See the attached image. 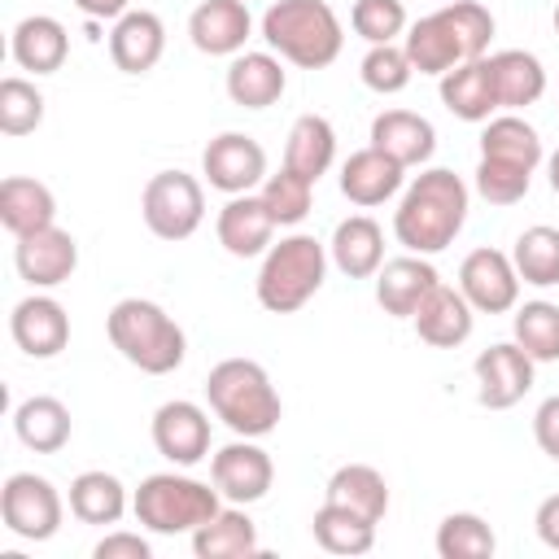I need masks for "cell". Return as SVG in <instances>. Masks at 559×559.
I'll return each mask as SVG.
<instances>
[{"label":"cell","mask_w":559,"mask_h":559,"mask_svg":"<svg viewBox=\"0 0 559 559\" xmlns=\"http://www.w3.org/2000/svg\"><path fill=\"white\" fill-rule=\"evenodd\" d=\"M467 205H472V188L463 183V175L445 166H428L402 188V201L393 210V236L406 253L432 258L454 245V236L467 223Z\"/></svg>","instance_id":"cell-1"},{"label":"cell","mask_w":559,"mask_h":559,"mask_svg":"<svg viewBox=\"0 0 559 559\" xmlns=\"http://www.w3.org/2000/svg\"><path fill=\"white\" fill-rule=\"evenodd\" d=\"M493 39V13L476 0H445L437 13L406 26L402 48L419 74H445L463 61H480Z\"/></svg>","instance_id":"cell-2"},{"label":"cell","mask_w":559,"mask_h":559,"mask_svg":"<svg viewBox=\"0 0 559 559\" xmlns=\"http://www.w3.org/2000/svg\"><path fill=\"white\" fill-rule=\"evenodd\" d=\"M205 402L210 411L236 432V437H271L284 419V402L258 358H223L205 376Z\"/></svg>","instance_id":"cell-3"},{"label":"cell","mask_w":559,"mask_h":559,"mask_svg":"<svg viewBox=\"0 0 559 559\" xmlns=\"http://www.w3.org/2000/svg\"><path fill=\"white\" fill-rule=\"evenodd\" d=\"M262 39L297 70H323L345 48V26L328 0H275L262 13Z\"/></svg>","instance_id":"cell-4"},{"label":"cell","mask_w":559,"mask_h":559,"mask_svg":"<svg viewBox=\"0 0 559 559\" xmlns=\"http://www.w3.org/2000/svg\"><path fill=\"white\" fill-rule=\"evenodd\" d=\"M105 332L109 345L140 367L144 376H170L183 358H188V336L183 328L148 297H122L109 306L105 314Z\"/></svg>","instance_id":"cell-5"},{"label":"cell","mask_w":559,"mask_h":559,"mask_svg":"<svg viewBox=\"0 0 559 559\" xmlns=\"http://www.w3.org/2000/svg\"><path fill=\"white\" fill-rule=\"evenodd\" d=\"M328 245L306 236V231H293V236H280V245H271L262 253V266H258V280H253V293H258V306L271 310V314H293L301 310L319 288H323V275H328Z\"/></svg>","instance_id":"cell-6"},{"label":"cell","mask_w":559,"mask_h":559,"mask_svg":"<svg viewBox=\"0 0 559 559\" xmlns=\"http://www.w3.org/2000/svg\"><path fill=\"white\" fill-rule=\"evenodd\" d=\"M131 511L148 533H162V537L188 533L192 537L205 520H214L223 511V493H218V485H205L183 472H153L131 493Z\"/></svg>","instance_id":"cell-7"},{"label":"cell","mask_w":559,"mask_h":559,"mask_svg":"<svg viewBox=\"0 0 559 559\" xmlns=\"http://www.w3.org/2000/svg\"><path fill=\"white\" fill-rule=\"evenodd\" d=\"M140 214L157 240H188L205 223V188L188 170H157L140 192Z\"/></svg>","instance_id":"cell-8"},{"label":"cell","mask_w":559,"mask_h":559,"mask_svg":"<svg viewBox=\"0 0 559 559\" xmlns=\"http://www.w3.org/2000/svg\"><path fill=\"white\" fill-rule=\"evenodd\" d=\"M0 520L22 542H48V537H57V528L66 520V502L48 476L13 472L0 485Z\"/></svg>","instance_id":"cell-9"},{"label":"cell","mask_w":559,"mask_h":559,"mask_svg":"<svg viewBox=\"0 0 559 559\" xmlns=\"http://www.w3.org/2000/svg\"><path fill=\"white\" fill-rule=\"evenodd\" d=\"M210 480L218 485V493L227 502L249 507V502H262L271 493L275 463L258 445V437H236V441H227L223 450L210 454Z\"/></svg>","instance_id":"cell-10"},{"label":"cell","mask_w":559,"mask_h":559,"mask_svg":"<svg viewBox=\"0 0 559 559\" xmlns=\"http://www.w3.org/2000/svg\"><path fill=\"white\" fill-rule=\"evenodd\" d=\"M459 293L472 301L476 314H507L520 306V271L502 249H472L459 266Z\"/></svg>","instance_id":"cell-11"},{"label":"cell","mask_w":559,"mask_h":559,"mask_svg":"<svg viewBox=\"0 0 559 559\" xmlns=\"http://www.w3.org/2000/svg\"><path fill=\"white\" fill-rule=\"evenodd\" d=\"M201 175L210 179V188H218L227 197L253 192L266 179V148L253 135H245V131H223V135H214L205 144Z\"/></svg>","instance_id":"cell-12"},{"label":"cell","mask_w":559,"mask_h":559,"mask_svg":"<svg viewBox=\"0 0 559 559\" xmlns=\"http://www.w3.org/2000/svg\"><path fill=\"white\" fill-rule=\"evenodd\" d=\"M533 358L515 345V341H498L489 349L476 354L472 376H476V402L485 411H511L515 402H524V393L533 389Z\"/></svg>","instance_id":"cell-13"},{"label":"cell","mask_w":559,"mask_h":559,"mask_svg":"<svg viewBox=\"0 0 559 559\" xmlns=\"http://www.w3.org/2000/svg\"><path fill=\"white\" fill-rule=\"evenodd\" d=\"M153 445L162 459H170L175 467H192L201 459H210V411L188 402V397H175V402H162L153 411Z\"/></svg>","instance_id":"cell-14"},{"label":"cell","mask_w":559,"mask_h":559,"mask_svg":"<svg viewBox=\"0 0 559 559\" xmlns=\"http://www.w3.org/2000/svg\"><path fill=\"white\" fill-rule=\"evenodd\" d=\"M13 266L31 288H57L79 271V240L66 227H39L31 236H17Z\"/></svg>","instance_id":"cell-15"},{"label":"cell","mask_w":559,"mask_h":559,"mask_svg":"<svg viewBox=\"0 0 559 559\" xmlns=\"http://www.w3.org/2000/svg\"><path fill=\"white\" fill-rule=\"evenodd\" d=\"M9 336L26 358H57L70 345V314L57 297L31 293L9 314Z\"/></svg>","instance_id":"cell-16"},{"label":"cell","mask_w":559,"mask_h":559,"mask_svg":"<svg viewBox=\"0 0 559 559\" xmlns=\"http://www.w3.org/2000/svg\"><path fill=\"white\" fill-rule=\"evenodd\" d=\"M253 35V13L245 0H201L188 17V39L205 57H236Z\"/></svg>","instance_id":"cell-17"},{"label":"cell","mask_w":559,"mask_h":559,"mask_svg":"<svg viewBox=\"0 0 559 559\" xmlns=\"http://www.w3.org/2000/svg\"><path fill=\"white\" fill-rule=\"evenodd\" d=\"M275 218L266 210V201L258 192H240V197H227V205L218 210L214 218V236L218 245L231 253V258H258L275 245Z\"/></svg>","instance_id":"cell-18"},{"label":"cell","mask_w":559,"mask_h":559,"mask_svg":"<svg viewBox=\"0 0 559 559\" xmlns=\"http://www.w3.org/2000/svg\"><path fill=\"white\" fill-rule=\"evenodd\" d=\"M402 183H406V166L393 162L389 153H380L376 144H367L341 162V197L349 205H362V210L384 205L402 192Z\"/></svg>","instance_id":"cell-19"},{"label":"cell","mask_w":559,"mask_h":559,"mask_svg":"<svg viewBox=\"0 0 559 559\" xmlns=\"http://www.w3.org/2000/svg\"><path fill=\"white\" fill-rule=\"evenodd\" d=\"M441 284L437 266L424 258V253H402V258H389L380 271H376V301L384 314L393 319H411L419 310V301Z\"/></svg>","instance_id":"cell-20"},{"label":"cell","mask_w":559,"mask_h":559,"mask_svg":"<svg viewBox=\"0 0 559 559\" xmlns=\"http://www.w3.org/2000/svg\"><path fill=\"white\" fill-rule=\"evenodd\" d=\"M166 52V26L153 9H127L109 31V61L122 74H148Z\"/></svg>","instance_id":"cell-21"},{"label":"cell","mask_w":559,"mask_h":559,"mask_svg":"<svg viewBox=\"0 0 559 559\" xmlns=\"http://www.w3.org/2000/svg\"><path fill=\"white\" fill-rule=\"evenodd\" d=\"M231 105L240 109H271L284 87H288V70H284V57H275L271 48L262 52H236L231 66H227V79H223Z\"/></svg>","instance_id":"cell-22"},{"label":"cell","mask_w":559,"mask_h":559,"mask_svg":"<svg viewBox=\"0 0 559 559\" xmlns=\"http://www.w3.org/2000/svg\"><path fill=\"white\" fill-rule=\"evenodd\" d=\"M411 319H415L419 341L432 345V349H459V345L472 336V328H476L472 301H467L459 288H450V284H437V288L419 301V310H415Z\"/></svg>","instance_id":"cell-23"},{"label":"cell","mask_w":559,"mask_h":559,"mask_svg":"<svg viewBox=\"0 0 559 559\" xmlns=\"http://www.w3.org/2000/svg\"><path fill=\"white\" fill-rule=\"evenodd\" d=\"M485 70H489V83H493V96H498V109H528L546 96V66L524 52V48H498L485 57Z\"/></svg>","instance_id":"cell-24"},{"label":"cell","mask_w":559,"mask_h":559,"mask_svg":"<svg viewBox=\"0 0 559 559\" xmlns=\"http://www.w3.org/2000/svg\"><path fill=\"white\" fill-rule=\"evenodd\" d=\"M328 258L341 275L349 280H371L380 266H384V231L371 214H349L332 227V240H328Z\"/></svg>","instance_id":"cell-25"},{"label":"cell","mask_w":559,"mask_h":559,"mask_svg":"<svg viewBox=\"0 0 559 559\" xmlns=\"http://www.w3.org/2000/svg\"><path fill=\"white\" fill-rule=\"evenodd\" d=\"M371 144L411 170L437 153V127L415 109H384L371 118Z\"/></svg>","instance_id":"cell-26"},{"label":"cell","mask_w":559,"mask_h":559,"mask_svg":"<svg viewBox=\"0 0 559 559\" xmlns=\"http://www.w3.org/2000/svg\"><path fill=\"white\" fill-rule=\"evenodd\" d=\"M9 52L31 74H57L66 66V57H70V31L52 13H31V17H22L13 26Z\"/></svg>","instance_id":"cell-27"},{"label":"cell","mask_w":559,"mask_h":559,"mask_svg":"<svg viewBox=\"0 0 559 559\" xmlns=\"http://www.w3.org/2000/svg\"><path fill=\"white\" fill-rule=\"evenodd\" d=\"M0 223H4V231H13V240L31 236L39 227H52L57 223L52 188L39 183V179H26V175L0 179Z\"/></svg>","instance_id":"cell-28"},{"label":"cell","mask_w":559,"mask_h":559,"mask_svg":"<svg viewBox=\"0 0 559 559\" xmlns=\"http://www.w3.org/2000/svg\"><path fill=\"white\" fill-rule=\"evenodd\" d=\"M13 432L26 450L35 454H57L66 450L70 432H74V419H70V406L61 397H48V393H35L26 402H17L13 411Z\"/></svg>","instance_id":"cell-29"},{"label":"cell","mask_w":559,"mask_h":559,"mask_svg":"<svg viewBox=\"0 0 559 559\" xmlns=\"http://www.w3.org/2000/svg\"><path fill=\"white\" fill-rule=\"evenodd\" d=\"M262 550L258 542V524L249 520L245 507H223L214 520H205L192 533V555L197 559H253Z\"/></svg>","instance_id":"cell-30"},{"label":"cell","mask_w":559,"mask_h":559,"mask_svg":"<svg viewBox=\"0 0 559 559\" xmlns=\"http://www.w3.org/2000/svg\"><path fill=\"white\" fill-rule=\"evenodd\" d=\"M336 162V131L323 114H301L293 127H288V140H284V166L306 175L310 183H319Z\"/></svg>","instance_id":"cell-31"},{"label":"cell","mask_w":559,"mask_h":559,"mask_svg":"<svg viewBox=\"0 0 559 559\" xmlns=\"http://www.w3.org/2000/svg\"><path fill=\"white\" fill-rule=\"evenodd\" d=\"M127 507H131L127 485H122L114 472L92 467V472H79V476L70 480V515H74L79 524H96V528L118 524V520L127 515Z\"/></svg>","instance_id":"cell-32"},{"label":"cell","mask_w":559,"mask_h":559,"mask_svg":"<svg viewBox=\"0 0 559 559\" xmlns=\"http://www.w3.org/2000/svg\"><path fill=\"white\" fill-rule=\"evenodd\" d=\"M437 92H441V105H445L454 118H463V122H489V118L498 114V96H493L485 57L445 70Z\"/></svg>","instance_id":"cell-33"},{"label":"cell","mask_w":559,"mask_h":559,"mask_svg":"<svg viewBox=\"0 0 559 559\" xmlns=\"http://www.w3.org/2000/svg\"><path fill=\"white\" fill-rule=\"evenodd\" d=\"M323 502H336V507H349L367 520H384L389 511V485L384 476L371 467V463H345L328 476V489H323Z\"/></svg>","instance_id":"cell-34"},{"label":"cell","mask_w":559,"mask_h":559,"mask_svg":"<svg viewBox=\"0 0 559 559\" xmlns=\"http://www.w3.org/2000/svg\"><path fill=\"white\" fill-rule=\"evenodd\" d=\"M480 157H498V162H515L524 170H537L546 148H542V135L533 122H524L520 114H493L480 131Z\"/></svg>","instance_id":"cell-35"},{"label":"cell","mask_w":559,"mask_h":559,"mask_svg":"<svg viewBox=\"0 0 559 559\" xmlns=\"http://www.w3.org/2000/svg\"><path fill=\"white\" fill-rule=\"evenodd\" d=\"M310 533L328 555H367L376 546V520H367L349 507H336V502H323L314 511Z\"/></svg>","instance_id":"cell-36"},{"label":"cell","mask_w":559,"mask_h":559,"mask_svg":"<svg viewBox=\"0 0 559 559\" xmlns=\"http://www.w3.org/2000/svg\"><path fill=\"white\" fill-rule=\"evenodd\" d=\"M511 262H515V271H520L524 284H533V288H555V284H559V227H550V223L524 227V231L515 236Z\"/></svg>","instance_id":"cell-37"},{"label":"cell","mask_w":559,"mask_h":559,"mask_svg":"<svg viewBox=\"0 0 559 559\" xmlns=\"http://www.w3.org/2000/svg\"><path fill=\"white\" fill-rule=\"evenodd\" d=\"M511 332H515V345H520L533 362H555V358H559V306H555V301L537 297V301L515 306Z\"/></svg>","instance_id":"cell-38"},{"label":"cell","mask_w":559,"mask_h":559,"mask_svg":"<svg viewBox=\"0 0 559 559\" xmlns=\"http://www.w3.org/2000/svg\"><path fill=\"white\" fill-rule=\"evenodd\" d=\"M498 550V537L485 515L476 511H450L437 524V555L441 559H489Z\"/></svg>","instance_id":"cell-39"},{"label":"cell","mask_w":559,"mask_h":559,"mask_svg":"<svg viewBox=\"0 0 559 559\" xmlns=\"http://www.w3.org/2000/svg\"><path fill=\"white\" fill-rule=\"evenodd\" d=\"M358 79L376 96H397L415 79V66H411V57H406L402 44H371L367 57L358 61Z\"/></svg>","instance_id":"cell-40"},{"label":"cell","mask_w":559,"mask_h":559,"mask_svg":"<svg viewBox=\"0 0 559 559\" xmlns=\"http://www.w3.org/2000/svg\"><path fill=\"white\" fill-rule=\"evenodd\" d=\"M258 197L266 201V210H271V218L280 227H297L310 214V205H314V183L306 175H297V170L284 166L280 175H266L262 179V192Z\"/></svg>","instance_id":"cell-41"},{"label":"cell","mask_w":559,"mask_h":559,"mask_svg":"<svg viewBox=\"0 0 559 559\" xmlns=\"http://www.w3.org/2000/svg\"><path fill=\"white\" fill-rule=\"evenodd\" d=\"M39 122H44V92L31 79L9 74L0 83V131L17 140V135H31Z\"/></svg>","instance_id":"cell-42"},{"label":"cell","mask_w":559,"mask_h":559,"mask_svg":"<svg viewBox=\"0 0 559 559\" xmlns=\"http://www.w3.org/2000/svg\"><path fill=\"white\" fill-rule=\"evenodd\" d=\"M349 26L367 44H397V35H406L411 22H406L402 0H354Z\"/></svg>","instance_id":"cell-43"},{"label":"cell","mask_w":559,"mask_h":559,"mask_svg":"<svg viewBox=\"0 0 559 559\" xmlns=\"http://www.w3.org/2000/svg\"><path fill=\"white\" fill-rule=\"evenodd\" d=\"M528 188H533V170H524L515 162H498V157L476 162V192L489 205H515L528 197Z\"/></svg>","instance_id":"cell-44"},{"label":"cell","mask_w":559,"mask_h":559,"mask_svg":"<svg viewBox=\"0 0 559 559\" xmlns=\"http://www.w3.org/2000/svg\"><path fill=\"white\" fill-rule=\"evenodd\" d=\"M92 555H96V559H153V546H148V537H140V533L114 528V533H105V537L92 546Z\"/></svg>","instance_id":"cell-45"},{"label":"cell","mask_w":559,"mask_h":559,"mask_svg":"<svg viewBox=\"0 0 559 559\" xmlns=\"http://www.w3.org/2000/svg\"><path fill=\"white\" fill-rule=\"evenodd\" d=\"M533 441H537V450H542L546 459L559 463V393L546 397V402L533 411Z\"/></svg>","instance_id":"cell-46"},{"label":"cell","mask_w":559,"mask_h":559,"mask_svg":"<svg viewBox=\"0 0 559 559\" xmlns=\"http://www.w3.org/2000/svg\"><path fill=\"white\" fill-rule=\"evenodd\" d=\"M533 528H537V537H542V546H550V550H559V493H550V498H542V502H537V515H533Z\"/></svg>","instance_id":"cell-47"},{"label":"cell","mask_w":559,"mask_h":559,"mask_svg":"<svg viewBox=\"0 0 559 559\" xmlns=\"http://www.w3.org/2000/svg\"><path fill=\"white\" fill-rule=\"evenodd\" d=\"M74 9L87 17H100V22H118L127 13V0H74Z\"/></svg>","instance_id":"cell-48"},{"label":"cell","mask_w":559,"mask_h":559,"mask_svg":"<svg viewBox=\"0 0 559 559\" xmlns=\"http://www.w3.org/2000/svg\"><path fill=\"white\" fill-rule=\"evenodd\" d=\"M546 179H550V192L559 197V148L546 157Z\"/></svg>","instance_id":"cell-49"},{"label":"cell","mask_w":559,"mask_h":559,"mask_svg":"<svg viewBox=\"0 0 559 559\" xmlns=\"http://www.w3.org/2000/svg\"><path fill=\"white\" fill-rule=\"evenodd\" d=\"M550 22H555V35H559V4H555V17Z\"/></svg>","instance_id":"cell-50"}]
</instances>
